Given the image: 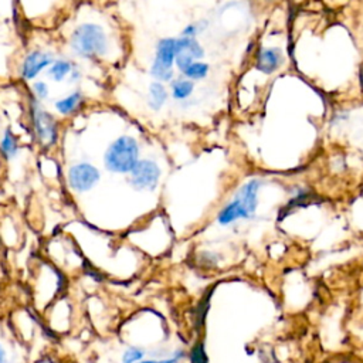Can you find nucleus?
<instances>
[{
	"label": "nucleus",
	"mask_w": 363,
	"mask_h": 363,
	"mask_svg": "<svg viewBox=\"0 0 363 363\" xmlns=\"http://www.w3.org/2000/svg\"><path fill=\"white\" fill-rule=\"evenodd\" d=\"M33 118H34V126H35L38 139L45 145L52 143L57 138V128H55L54 118L45 111H43L35 104V101H33Z\"/></svg>",
	"instance_id": "6"
},
{
	"label": "nucleus",
	"mask_w": 363,
	"mask_h": 363,
	"mask_svg": "<svg viewBox=\"0 0 363 363\" xmlns=\"http://www.w3.org/2000/svg\"><path fill=\"white\" fill-rule=\"evenodd\" d=\"M71 45L78 54L84 57H94L105 51L106 40L99 26L82 24L74 31L71 37Z\"/></svg>",
	"instance_id": "3"
},
{
	"label": "nucleus",
	"mask_w": 363,
	"mask_h": 363,
	"mask_svg": "<svg viewBox=\"0 0 363 363\" xmlns=\"http://www.w3.org/2000/svg\"><path fill=\"white\" fill-rule=\"evenodd\" d=\"M98 177H99L98 170L88 163L75 164L74 167H71L68 174L71 187L78 191L89 190L98 182Z\"/></svg>",
	"instance_id": "7"
},
{
	"label": "nucleus",
	"mask_w": 363,
	"mask_h": 363,
	"mask_svg": "<svg viewBox=\"0 0 363 363\" xmlns=\"http://www.w3.org/2000/svg\"><path fill=\"white\" fill-rule=\"evenodd\" d=\"M143 356H145L143 349H140V347H129L123 353L122 362L123 363H139V362H142Z\"/></svg>",
	"instance_id": "17"
},
{
	"label": "nucleus",
	"mask_w": 363,
	"mask_h": 363,
	"mask_svg": "<svg viewBox=\"0 0 363 363\" xmlns=\"http://www.w3.org/2000/svg\"><path fill=\"white\" fill-rule=\"evenodd\" d=\"M282 51L277 47L261 48L257 55V68L265 74H271L282 64Z\"/></svg>",
	"instance_id": "8"
},
{
	"label": "nucleus",
	"mask_w": 363,
	"mask_h": 363,
	"mask_svg": "<svg viewBox=\"0 0 363 363\" xmlns=\"http://www.w3.org/2000/svg\"><path fill=\"white\" fill-rule=\"evenodd\" d=\"M176 58V40L163 38L157 44L156 58L152 65V74L159 79H170L173 75V61Z\"/></svg>",
	"instance_id": "4"
},
{
	"label": "nucleus",
	"mask_w": 363,
	"mask_h": 363,
	"mask_svg": "<svg viewBox=\"0 0 363 363\" xmlns=\"http://www.w3.org/2000/svg\"><path fill=\"white\" fill-rule=\"evenodd\" d=\"M177 52H186L189 55H191L193 58H201L204 51L200 47V44L190 37H182L179 40H176V54Z\"/></svg>",
	"instance_id": "10"
},
{
	"label": "nucleus",
	"mask_w": 363,
	"mask_h": 363,
	"mask_svg": "<svg viewBox=\"0 0 363 363\" xmlns=\"http://www.w3.org/2000/svg\"><path fill=\"white\" fill-rule=\"evenodd\" d=\"M34 92H35V95H37L38 99L45 98V96L48 95V88H47L45 82H43V81L35 82V84H34Z\"/></svg>",
	"instance_id": "20"
},
{
	"label": "nucleus",
	"mask_w": 363,
	"mask_h": 363,
	"mask_svg": "<svg viewBox=\"0 0 363 363\" xmlns=\"http://www.w3.org/2000/svg\"><path fill=\"white\" fill-rule=\"evenodd\" d=\"M0 363H6V352L1 345H0Z\"/></svg>",
	"instance_id": "23"
},
{
	"label": "nucleus",
	"mask_w": 363,
	"mask_h": 363,
	"mask_svg": "<svg viewBox=\"0 0 363 363\" xmlns=\"http://www.w3.org/2000/svg\"><path fill=\"white\" fill-rule=\"evenodd\" d=\"M79 99H81V94L75 92V94H72V95H69V96L55 102V108H57V111L60 113H69L79 104Z\"/></svg>",
	"instance_id": "13"
},
{
	"label": "nucleus",
	"mask_w": 363,
	"mask_h": 363,
	"mask_svg": "<svg viewBox=\"0 0 363 363\" xmlns=\"http://www.w3.org/2000/svg\"><path fill=\"white\" fill-rule=\"evenodd\" d=\"M164 99H166V91L163 85L159 82H153L150 85V99H149L150 106L153 109H159L163 105Z\"/></svg>",
	"instance_id": "11"
},
{
	"label": "nucleus",
	"mask_w": 363,
	"mask_h": 363,
	"mask_svg": "<svg viewBox=\"0 0 363 363\" xmlns=\"http://www.w3.org/2000/svg\"><path fill=\"white\" fill-rule=\"evenodd\" d=\"M71 69V64L68 61H57L51 68H50V75L55 79V81H61Z\"/></svg>",
	"instance_id": "16"
},
{
	"label": "nucleus",
	"mask_w": 363,
	"mask_h": 363,
	"mask_svg": "<svg viewBox=\"0 0 363 363\" xmlns=\"http://www.w3.org/2000/svg\"><path fill=\"white\" fill-rule=\"evenodd\" d=\"M261 183L250 180L235 193V197L218 214L220 224H230L238 218H248L257 208V194Z\"/></svg>",
	"instance_id": "1"
},
{
	"label": "nucleus",
	"mask_w": 363,
	"mask_h": 363,
	"mask_svg": "<svg viewBox=\"0 0 363 363\" xmlns=\"http://www.w3.org/2000/svg\"><path fill=\"white\" fill-rule=\"evenodd\" d=\"M35 363H61V362L57 360V359H54V357H51V356H47V357L38 359Z\"/></svg>",
	"instance_id": "22"
},
{
	"label": "nucleus",
	"mask_w": 363,
	"mask_h": 363,
	"mask_svg": "<svg viewBox=\"0 0 363 363\" xmlns=\"http://www.w3.org/2000/svg\"><path fill=\"white\" fill-rule=\"evenodd\" d=\"M52 62V55L41 52V51H33L31 54H28L23 62V77L26 79H31L34 78L44 67L50 65Z\"/></svg>",
	"instance_id": "9"
},
{
	"label": "nucleus",
	"mask_w": 363,
	"mask_h": 363,
	"mask_svg": "<svg viewBox=\"0 0 363 363\" xmlns=\"http://www.w3.org/2000/svg\"><path fill=\"white\" fill-rule=\"evenodd\" d=\"M191 363H207V354L203 347V343H197L191 350Z\"/></svg>",
	"instance_id": "18"
},
{
	"label": "nucleus",
	"mask_w": 363,
	"mask_h": 363,
	"mask_svg": "<svg viewBox=\"0 0 363 363\" xmlns=\"http://www.w3.org/2000/svg\"><path fill=\"white\" fill-rule=\"evenodd\" d=\"M138 163V143L130 136L116 139L105 155V164L112 172H130Z\"/></svg>",
	"instance_id": "2"
},
{
	"label": "nucleus",
	"mask_w": 363,
	"mask_h": 363,
	"mask_svg": "<svg viewBox=\"0 0 363 363\" xmlns=\"http://www.w3.org/2000/svg\"><path fill=\"white\" fill-rule=\"evenodd\" d=\"M208 72V65L204 62H193L183 74L187 78H193V79H200L204 78Z\"/></svg>",
	"instance_id": "15"
},
{
	"label": "nucleus",
	"mask_w": 363,
	"mask_h": 363,
	"mask_svg": "<svg viewBox=\"0 0 363 363\" xmlns=\"http://www.w3.org/2000/svg\"><path fill=\"white\" fill-rule=\"evenodd\" d=\"M173 96L177 99H183L187 98L191 91H193V82L189 79H177L176 82H173Z\"/></svg>",
	"instance_id": "14"
},
{
	"label": "nucleus",
	"mask_w": 363,
	"mask_h": 363,
	"mask_svg": "<svg viewBox=\"0 0 363 363\" xmlns=\"http://www.w3.org/2000/svg\"><path fill=\"white\" fill-rule=\"evenodd\" d=\"M17 142H16V138L14 135L7 130L0 142V150L1 153L4 155V157H13L16 153H17Z\"/></svg>",
	"instance_id": "12"
},
{
	"label": "nucleus",
	"mask_w": 363,
	"mask_h": 363,
	"mask_svg": "<svg viewBox=\"0 0 363 363\" xmlns=\"http://www.w3.org/2000/svg\"><path fill=\"white\" fill-rule=\"evenodd\" d=\"M200 31V24H197V23H191V24H189L184 30H183V35L182 37H190V38H193L197 33Z\"/></svg>",
	"instance_id": "21"
},
{
	"label": "nucleus",
	"mask_w": 363,
	"mask_h": 363,
	"mask_svg": "<svg viewBox=\"0 0 363 363\" xmlns=\"http://www.w3.org/2000/svg\"><path fill=\"white\" fill-rule=\"evenodd\" d=\"M183 356H184V353L179 352L177 354L174 353V356H172L169 359H163V360H142L139 363H179L183 359Z\"/></svg>",
	"instance_id": "19"
},
{
	"label": "nucleus",
	"mask_w": 363,
	"mask_h": 363,
	"mask_svg": "<svg viewBox=\"0 0 363 363\" xmlns=\"http://www.w3.org/2000/svg\"><path fill=\"white\" fill-rule=\"evenodd\" d=\"M160 176V169L155 162L140 160L130 170V183L138 190H152L156 187Z\"/></svg>",
	"instance_id": "5"
}]
</instances>
